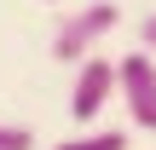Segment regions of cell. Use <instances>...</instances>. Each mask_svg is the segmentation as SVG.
<instances>
[{"label": "cell", "mask_w": 156, "mask_h": 150, "mask_svg": "<svg viewBox=\"0 0 156 150\" xmlns=\"http://www.w3.org/2000/svg\"><path fill=\"white\" fill-rule=\"evenodd\" d=\"M116 23H122V6H116V0H93V6H81L75 17L58 23V35H52V58H58V64H81V58H93L98 40H104Z\"/></svg>", "instance_id": "1"}, {"label": "cell", "mask_w": 156, "mask_h": 150, "mask_svg": "<svg viewBox=\"0 0 156 150\" xmlns=\"http://www.w3.org/2000/svg\"><path fill=\"white\" fill-rule=\"evenodd\" d=\"M116 92H122V110L133 127L156 133V58L145 46H133L127 58H116Z\"/></svg>", "instance_id": "2"}, {"label": "cell", "mask_w": 156, "mask_h": 150, "mask_svg": "<svg viewBox=\"0 0 156 150\" xmlns=\"http://www.w3.org/2000/svg\"><path fill=\"white\" fill-rule=\"evenodd\" d=\"M110 98H116V64H110V58H98V52H93V58H81V64H75V87H69V116L87 127Z\"/></svg>", "instance_id": "3"}, {"label": "cell", "mask_w": 156, "mask_h": 150, "mask_svg": "<svg viewBox=\"0 0 156 150\" xmlns=\"http://www.w3.org/2000/svg\"><path fill=\"white\" fill-rule=\"evenodd\" d=\"M52 150H127V133L122 127H93V133H75V139H64Z\"/></svg>", "instance_id": "4"}, {"label": "cell", "mask_w": 156, "mask_h": 150, "mask_svg": "<svg viewBox=\"0 0 156 150\" xmlns=\"http://www.w3.org/2000/svg\"><path fill=\"white\" fill-rule=\"evenodd\" d=\"M0 150H35V133L17 121H0Z\"/></svg>", "instance_id": "5"}, {"label": "cell", "mask_w": 156, "mask_h": 150, "mask_svg": "<svg viewBox=\"0 0 156 150\" xmlns=\"http://www.w3.org/2000/svg\"><path fill=\"white\" fill-rule=\"evenodd\" d=\"M139 46H145V52H156V12L139 23Z\"/></svg>", "instance_id": "6"}]
</instances>
